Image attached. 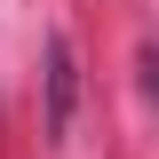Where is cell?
Returning a JSON list of instances; mask_svg holds the SVG:
<instances>
[{"label": "cell", "mask_w": 159, "mask_h": 159, "mask_svg": "<svg viewBox=\"0 0 159 159\" xmlns=\"http://www.w3.org/2000/svg\"><path fill=\"white\" fill-rule=\"evenodd\" d=\"M48 88H56V111H48V127L64 135V119H72V48H64V40L48 48Z\"/></svg>", "instance_id": "6da1fadb"}]
</instances>
